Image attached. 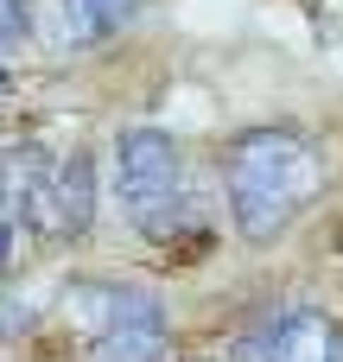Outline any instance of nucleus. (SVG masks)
Masks as SVG:
<instances>
[{"label":"nucleus","instance_id":"nucleus-8","mask_svg":"<svg viewBox=\"0 0 343 362\" xmlns=\"http://www.w3.org/2000/svg\"><path fill=\"white\" fill-rule=\"evenodd\" d=\"M25 19H32V0H0V45H6V38H19V32H25Z\"/></svg>","mask_w":343,"mask_h":362},{"label":"nucleus","instance_id":"nucleus-10","mask_svg":"<svg viewBox=\"0 0 343 362\" xmlns=\"http://www.w3.org/2000/svg\"><path fill=\"white\" fill-rule=\"evenodd\" d=\"M191 362H204V356H191Z\"/></svg>","mask_w":343,"mask_h":362},{"label":"nucleus","instance_id":"nucleus-3","mask_svg":"<svg viewBox=\"0 0 343 362\" xmlns=\"http://www.w3.org/2000/svg\"><path fill=\"white\" fill-rule=\"evenodd\" d=\"M115 191L134 216L140 235H178L197 210H191V191H185V153L172 134L159 127H127L115 140Z\"/></svg>","mask_w":343,"mask_h":362},{"label":"nucleus","instance_id":"nucleus-1","mask_svg":"<svg viewBox=\"0 0 343 362\" xmlns=\"http://www.w3.org/2000/svg\"><path fill=\"white\" fill-rule=\"evenodd\" d=\"M223 191L242 242L261 248L325 191V153L293 127H248L223 153Z\"/></svg>","mask_w":343,"mask_h":362},{"label":"nucleus","instance_id":"nucleus-2","mask_svg":"<svg viewBox=\"0 0 343 362\" xmlns=\"http://www.w3.org/2000/svg\"><path fill=\"white\" fill-rule=\"evenodd\" d=\"M57 312L70 325H83L89 362H165V305L140 286L76 280V286H64Z\"/></svg>","mask_w":343,"mask_h":362},{"label":"nucleus","instance_id":"nucleus-5","mask_svg":"<svg viewBox=\"0 0 343 362\" xmlns=\"http://www.w3.org/2000/svg\"><path fill=\"white\" fill-rule=\"evenodd\" d=\"M51 178H57V159H51L38 140H13V146H0V216H6V223H32V229H45Z\"/></svg>","mask_w":343,"mask_h":362},{"label":"nucleus","instance_id":"nucleus-7","mask_svg":"<svg viewBox=\"0 0 343 362\" xmlns=\"http://www.w3.org/2000/svg\"><path fill=\"white\" fill-rule=\"evenodd\" d=\"M140 13V0H64V38L70 45H95L108 32H121Z\"/></svg>","mask_w":343,"mask_h":362},{"label":"nucleus","instance_id":"nucleus-4","mask_svg":"<svg viewBox=\"0 0 343 362\" xmlns=\"http://www.w3.org/2000/svg\"><path fill=\"white\" fill-rule=\"evenodd\" d=\"M242 356L248 362H343V325L318 305H286L242 344Z\"/></svg>","mask_w":343,"mask_h":362},{"label":"nucleus","instance_id":"nucleus-6","mask_svg":"<svg viewBox=\"0 0 343 362\" xmlns=\"http://www.w3.org/2000/svg\"><path fill=\"white\" fill-rule=\"evenodd\" d=\"M89 223H95V165H89V153L76 146L70 159H57L51 210H45V235H83Z\"/></svg>","mask_w":343,"mask_h":362},{"label":"nucleus","instance_id":"nucleus-9","mask_svg":"<svg viewBox=\"0 0 343 362\" xmlns=\"http://www.w3.org/2000/svg\"><path fill=\"white\" fill-rule=\"evenodd\" d=\"M6 255H13V229L0 223V267H6Z\"/></svg>","mask_w":343,"mask_h":362}]
</instances>
